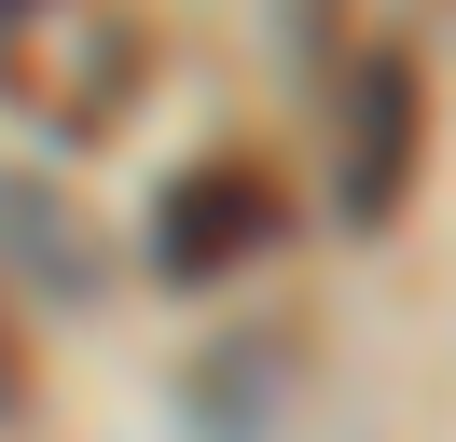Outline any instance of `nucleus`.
I'll use <instances>...</instances> for the list:
<instances>
[{
    "instance_id": "nucleus-4",
    "label": "nucleus",
    "mask_w": 456,
    "mask_h": 442,
    "mask_svg": "<svg viewBox=\"0 0 456 442\" xmlns=\"http://www.w3.org/2000/svg\"><path fill=\"white\" fill-rule=\"evenodd\" d=\"M28 14H56V0H0V42H14V28H28Z\"/></svg>"
},
{
    "instance_id": "nucleus-2",
    "label": "nucleus",
    "mask_w": 456,
    "mask_h": 442,
    "mask_svg": "<svg viewBox=\"0 0 456 442\" xmlns=\"http://www.w3.org/2000/svg\"><path fill=\"white\" fill-rule=\"evenodd\" d=\"M263 235H277V180H263V166H180L167 208H152V276H167V291H208V276L249 263Z\"/></svg>"
},
{
    "instance_id": "nucleus-1",
    "label": "nucleus",
    "mask_w": 456,
    "mask_h": 442,
    "mask_svg": "<svg viewBox=\"0 0 456 442\" xmlns=\"http://www.w3.org/2000/svg\"><path fill=\"white\" fill-rule=\"evenodd\" d=\"M415 138H428L415 55L373 42L360 70H346V180H332V208L360 221V235H387V221H401V193H415Z\"/></svg>"
},
{
    "instance_id": "nucleus-3",
    "label": "nucleus",
    "mask_w": 456,
    "mask_h": 442,
    "mask_svg": "<svg viewBox=\"0 0 456 442\" xmlns=\"http://www.w3.org/2000/svg\"><path fill=\"white\" fill-rule=\"evenodd\" d=\"M14 401H28V373H14V332H0V414H14Z\"/></svg>"
}]
</instances>
